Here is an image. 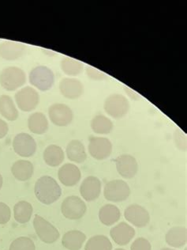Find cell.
I'll list each match as a JSON object with an SVG mask.
<instances>
[{"instance_id": "1", "label": "cell", "mask_w": 187, "mask_h": 250, "mask_svg": "<svg viewBox=\"0 0 187 250\" xmlns=\"http://www.w3.org/2000/svg\"><path fill=\"white\" fill-rule=\"evenodd\" d=\"M34 192L40 203L50 205L60 198L62 189L53 177L43 176L36 182Z\"/></svg>"}, {"instance_id": "2", "label": "cell", "mask_w": 187, "mask_h": 250, "mask_svg": "<svg viewBox=\"0 0 187 250\" xmlns=\"http://www.w3.org/2000/svg\"><path fill=\"white\" fill-rule=\"evenodd\" d=\"M26 82V75L22 69L8 67L0 73V85L7 91H15L21 87Z\"/></svg>"}, {"instance_id": "3", "label": "cell", "mask_w": 187, "mask_h": 250, "mask_svg": "<svg viewBox=\"0 0 187 250\" xmlns=\"http://www.w3.org/2000/svg\"><path fill=\"white\" fill-rule=\"evenodd\" d=\"M29 83L38 90L47 91L50 90L55 83V75L50 68L46 66L34 67L29 76Z\"/></svg>"}, {"instance_id": "4", "label": "cell", "mask_w": 187, "mask_h": 250, "mask_svg": "<svg viewBox=\"0 0 187 250\" xmlns=\"http://www.w3.org/2000/svg\"><path fill=\"white\" fill-rule=\"evenodd\" d=\"M104 108L110 117L114 119H120L129 112L130 103L122 94H111L104 102Z\"/></svg>"}, {"instance_id": "5", "label": "cell", "mask_w": 187, "mask_h": 250, "mask_svg": "<svg viewBox=\"0 0 187 250\" xmlns=\"http://www.w3.org/2000/svg\"><path fill=\"white\" fill-rule=\"evenodd\" d=\"M131 192V188L123 180H113L104 186V197L111 202H123L128 199Z\"/></svg>"}, {"instance_id": "6", "label": "cell", "mask_w": 187, "mask_h": 250, "mask_svg": "<svg viewBox=\"0 0 187 250\" xmlns=\"http://www.w3.org/2000/svg\"><path fill=\"white\" fill-rule=\"evenodd\" d=\"M87 207L83 200L78 196H68L61 205V211L63 216L71 220H77L85 215Z\"/></svg>"}, {"instance_id": "7", "label": "cell", "mask_w": 187, "mask_h": 250, "mask_svg": "<svg viewBox=\"0 0 187 250\" xmlns=\"http://www.w3.org/2000/svg\"><path fill=\"white\" fill-rule=\"evenodd\" d=\"M34 228L39 238L47 244L56 242L60 236L58 229L40 215L34 217Z\"/></svg>"}, {"instance_id": "8", "label": "cell", "mask_w": 187, "mask_h": 250, "mask_svg": "<svg viewBox=\"0 0 187 250\" xmlns=\"http://www.w3.org/2000/svg\"><path fill=\"white\" fill-rule=\"evenodd\" d=\"M15 101L23 112H31L40 103V95L34 88L25 86L15 94Z\"/></svg>"}, {"instance_id": "9", "label": "cell", "mask_w": 187, "mask_h": 250, "mask_svg": "<svg viewBox=\"0 0 187 250\" xmlns=\"http://www.w3.org/2000/svg\"><path fill=\"white\" fill-rule=\"evenodd\" d=\"M48 116L52 124L58 127H66L72 122L73 111L67 104L57 103L48 108Z\"/></svg>"}, {"instance_id": "10", "label": "cell", "mask_w": 187, "mask_h": 250, "mask_svg": "<svg viewBox=\"0 0 187 250\" xmlns=\"http://www.w3.org/2000/svg\"><path fill=\"white\" fill-rule=\"evenodd\" d=\"M37 143L29 134L19 133L13 140V148L16 154L23 158H29L36 153Z\"/></svg>"}, {"instance_id": "11", "label": "cell", "mask_w": 187, "mask_h": 250, "mask_svg": "<svg viewBox=\"0 0 187 250\" xmlns=\"http://www.w3.org/2000/svg\"><path fill=\"white\" fill-rule=\"evenodd\" d=\"M89 152L96 160L108 159L112 152V144L104 137H91L89 144Z\"/></svg>"}, {"instance_id": "12", "label": "cell", "mask_w": 187, "mask_h": 250, "mask_svg": "<svg viewBox=\"0 0 187 250\" xmlns=\"http://www.w3.org/2000/svg\"><path fill=\"white\" fill-rule=\"evenodd\" d=\"M125 219L135 226L136 228H143L150 221V213L145 208L138 205L127 207L124 211Z\"/></svg>"}, {"instance_id": "13", "label": "cell", "mask_w": 187, "mask_h": 250, "mask_svg": "<svg viewBox=\"0 0 187 250\" xmlns=\"http://www.w3.org/2000/svg\"><path fill=\"white\" fill-rule=\"evenodd\" d=\"M118 173L126 179H132L138 171V164L134 157L131 154H122L115 159Z\"/></svg>"}, {"instance_id": "14", "label": "cell", "mask_w": 187, "mask_h": 250, "mask_svg": "<svg viewBox=\"0 0 187 250\" xmlns=\"http://www.w3.org/2000/svg\"><path fill=\"white\" fill-rule=\"evenodd\" d=\"M80 193L84 200L88 202L99 198L101 193V182L94 176H90L84 179L80 186Z\"/></svg>"}, {"instance_id": "15", "label": "cell", "mask_w": 187, "mask_h": 250, "mask_svg": "<svg viewBox=\"0 0 187 250\" xmlns=\"http://www.w3.org/2000/svg\"><path fill=\"white\" fill-rule=\"evenodd\" d=\"M59 90L62 96L75 100L83 94L84 85L78 80L64 78L59 83Z\"/></svg>"}, {"instance_id": "16", "label": "cell", "mask_w": 187, "mask_h": 250, "mask_svg": "<svg viewBox=\"0 0 187 250\" xmlns=\"http://www.w3.org/2000/svg\"><path fill=\"white\" fill-rule=\"evenodd\" d=\"M58 177L63 186L72 187L80 182L81 177V170L75 164L67 163L58 169Z\"/></svg>"}, {"instance_id": "17", "label": "cell", "mask_w": 187, "mask_h": 250, "mask_svg": "<svg viewBox=\"0 0 187 250\" xmlns=\"http://www.w3.org/2000/svg\"><path fill=\"white\" fill-rule=\"evenodd\" d=\"M110 235L117 245L126 246L135 236V229L123 222L111 229Z\"/></svg>"}, {"instance_id": "18", "label": "cell", "mask_w": 187, "mask_h": 250, "mask_svg": "<svg viewBox=\"0 0 187 250\" xmlns=\"http://www.w3.org/2000/svg\"><path fill=\"white\" fill-rule=\"evenodd\" d=\"M26 50V46L16 42H2L0 44V57L5 61H16L22 57Z\"/></svg>"}, {"instance_id": "19", "label": "cell", "mask_w": 187, "mask_h": 250, "mask_svg": "<svg viewBox=\"0 0 187 250\" xmlns=\"http://www.w3.org/2000/svg\"><path fill=\"white\" fill-rule=\"evenodd\" d=\"M34 165L27 160H19L11 167L13 176L20 182H26L34 175Z\"/></svg>"}, {"instance_id": "20", "label": "cell", "mask_w": 187, "mask_h": 250, "mask_svg": "<svg viewBox=\"0 0 187 250\" xmlns=\"http://www.w3.org/2000/svg\"><path fill=\"white\" fill-rule=\"evenodd\" d=\"M167 244L174 248H182L187 244V228L175 227L169 229L165 236Z\"/></svg>"}, {"instance_id": "21", "label": "cell", "mask_w": 187, "mask_h": 250, "mask_svg": "<svg viewBox=\"0 0 187 250\" xmlns=\"http://www.w3.org/2000/svg\"><path fill=\"white\" fill-rule=\"evenodd\" d=\"M66 152L69 160L74 163H83L87 159L85 146L79 140H71L67 144Z\"/></svg>"}, {"instance_id": "22", "label": "cell", "mask_w": 187, "mask_h": 250, "mask_svg": "<svg viewBox=\"0 0 187 250\" xmlns=\"http://www.w3.org/2000/svg\"><path fill=\"white\" fill-rule=\"evenodd\" d=\"M86 240V235L80 230H71L65 233L62 246L69 250H80Z\"/></svg>"}, {"instance_id": "23", "label": "cell", "mask_w": 187, "mask_h": 250, "mask_svg": "<svg viewBox=\"0 0 187 250\" xmlns=\"http://www.w3.org/2000/svg\"><path fill=\"white\" fill-rule=\"evenodd\" d=\"M43 158L47 165L51 167H56L61 165L64 161L65 154L60 146L52 144L46 147Z\"/></svg>"}, {"instance_id": "24", "label": "cell", "mask_w": 187, "mask_h": 250, "mask_svg": "<svg viewBox=\"0 0 187 250\" xmlns=\"http://www.w3.org/2000/svg\"><path fill=\"white\" fill-rule=\"evenodd\" d=\"M28 127L32 133L43 135L48 129V121L44 113H34L28 119Z\"/></svg>"}, {"instance_id": "25", "label": "cell", "mask_w": 187, "mask_h": 250, "mask_svg": "<svg viewBox=\"0 0 187 250\" xmlns=\"http://www.w3.org/2000/svg\"><path fill=\"white\" fill-rule=\"evenodd\" d=\"M121 212L115 205H106L103 206L99 211V219L104 225H114L120 219Z\"/></svg>"}, {"instance_id": "26", "label": "cell", "mask_w": 187, "mask_h": 250, "mask_svg": "<svg viewBox=\"0 0 187 250\" xmlns=\"http://www.w3.org/2000/svg\"><path fill=\"white\" fill-rule=\"evenodd\" d=\"M0 114L10 121H15L19 118L18 108L9 95L0 96Z\"/></svg>"}, {"instance_id": "27", "label": "cell", "mask_w": 187, "mask_h": 250, "mask_svg": "<svg viewBox=\"0 0 187 250\" xmlns=\"http://www.w3.org/2000/svg\"><path fill=\"white\" fill-rule=\"evenodd\" d=\"M34 208L27 201H19L14 208V216L18 223L24 224L31 219Z\"/></svg>"}, {"instance_id": "28", "label": "cell", "mask_w": 187, "mask_h": 250, "mask_svg": "<svg viewBox=\"0 0 187 250\" xmlns=\"http://www.w3.org/2000/svg\"><path fill=\"white\" fill-rule=\"evenodd\" d=\"M114 127L112 121L104 115H96L91 121V128L94 132L107 135L112 132Z\"/></svg>"}, {"instance_id": "29", "label": "cell", "mask_w": 187, "mask_h": 250, "mask_svg": "<svg viewBox=\"0 0 187 250\" xmlns=\"http://www.w3.org/2000/svg\"><path fill=\"white\" fill-rule=\"evenodd\" d=\"M60 67L62 71L69 76H77L83 71V63L71 57L62 58Z\"/></svg>"}, {"instance_id": "30", "label": "cell", "mask_w": 187, "mask_h": 250, "mask_svg": "<svg viewBox=\"0 0 187 250\" xmlns=\"http://www.w3.org/2000/svg\"><path fill=\"white\" fill-rule=\"evenodd\" d=\"M85 250H112V244L106 236H94L85 245Z\"/></svg>"}, {"instance_id": "31", "label": "cell", "mask_w": 187, "mask_h": 250, "mask_svg": "<svg viewBox=\"0 0 187 250\" xmlns=\"http://www.w3.org/2000/svg\"><path fill=\"white\" fill-rule=\"evenodd\" d=\"M9 250H36L34 241L27 237H20L15 239Z\"/></svg>"}, {"instance_id": "32", "label": "cell", "mask_w": 187, "mask_h": 250, "mask_svg": "<svg viewBox=\"0 0 187 250\" xmlns=\"http://www.w3.org/2000/svg\"><path fill=\"white\" fill-rule=\"evenodd\" d=\"M174 141L178 149L183 151L187 150V136L182 130H175L174 133Z\"/></svg>"}, {"instance_id": "33", "label": "cell", "mask_w": 187, "mask_h": 250, "mask_svg": "<svg viewBox=\"0 0 187 250\" xmlns=\"http://www.w3.org/2000/svg\"><path fill=\"white\" fill-rule=\"evenodd\" d=\"M86 75L92 80H95V81H101L107 78V75L104 72L99 71L98 69L94 68L92 66L86 67Z\"/></svg>"}, {"instance_id": "34", "label": "cell", "mask_w": 187, "mask_h": 250, "mask_svg": "<svg viewBox=\"0 0 187 250\" xmlns=\"http://www.w3.org/2000/svg\"><path fill=\"white\" fill-rule=\"evenodd\" d=\"M131 250H152V246L147 239L138 238L131 245Z\"/></svg>"}, {"instance_id": "35", "label": "cell", "mask_w": 187, "mask_h": 250, "mask_svg": "<svg viewBox=\"0 0 187 250\" xmlns=\"http://www.w3.org/2000/svg\"><path fill=\"white\" fill-rule=\"evenodd\" d=\"M11 210L4 203L0 202V224H6L11 219Z\"/></svg>"}, {"instance_id": "36", "label": "cell", "mask_w": 187, "mask_h": 250, "mask_svg": "<svg viewBox=\"0 0 187 250\" xmlns=\"http://www.w3.org/2000/svg\"><path fill=\"white\" fill-rule=\"evenodd\" d=\"M9 131L8 125L6 121L0 119V139L4 138L7 135Z\"/></svg>"}, {"instance_id": "37", "label": "cell", "mask_w": 187, "mask_h": 250, "mask_svg": "<svg viewBox=\"0 0 187 250\" xmlns=\"http://www.w3.org/2000/svg\"><path fill=\"white\" fill-rule=\"evenodd\" d=\"M125 90H126V93H127L128 95L131 97L132 100H138L139 99V96L133 90H131L130 88L125 87Z\"/></svg>"}, {"instance_id": "38", "label": "cell", "mask_w": 187, "mask_h": 250, "mask_svg": "<svg viewBox=\"0 0 187 250\" xmlns=\"http://www.w3.org/2000/svg\"><path fill=\"white\" fill-rule=\"evenodd\" d=\"M2 184H3V179H2V175L0 174V189L2 188Z\"/></svg>"}, {"instance_id": "39", "label": "cell", "mask_w": 187, "mask_h": 250, "mask_svg": "<svg viewBox=\"0 0 187 250\" xmlns=\"http://www.w3.org/2000/svg\"><path fill=\"white\" fill-rule=\"evenodd\" d=\"M173 250V249H170V248H164V249H162V250Z\"/></svg>"}, {"instance_id": "40", "label": "cell", "mask_w": 187, "mask_h": 250, "mask_svg": "<svg viewBox=\"0 0 187 250\" xmlns=\"http://www.w3.org/2000/svg\"><path fill=\"white\" fill-rule=\"evenodd\" d=\"M123 250V249H116V250Z\"/></svg>"}]
</instances>
